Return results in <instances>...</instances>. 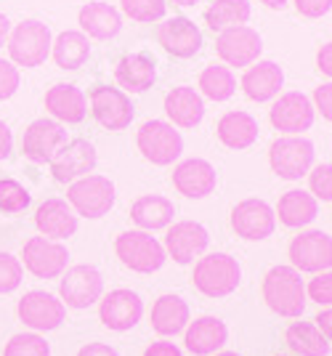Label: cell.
Listing matches in <instances>:
<instances>
[{
    "label": "cell",
    "mask_w": 332,
    "mask_h": 356,
    "mask_svg": "<svg viewBox=\"0 0 332 356\" xmlns=\"http://www.w3.org/2000/svg\"><path fill=\"white\" fill-rule=\"evenodd\" d=\"M263 300L274 314L298 319L306 312V284L292 266H274L263 277Z\"/></svg>",
    "instance_id": "1"
},
{
    "label": "cell",
    "mask_w": 332,
    "mask_h": 356,
    "mask_svg": "<svg viewBox=\"0 0 332 356\" xmlns=\"http://www.w3.org/2000/svg\"><path fill=\"white\" fill-rule=\"evenodd\" d=\"M242 280V268L237 258L226 252H213L199 258L194 266V287L208 298H226L231 296Z\"/></svg>",
    "instance_id": "2"
},
{
    "label": "cell",
    "mask_w": 332,
    "mask_h": 356,
    "mask_svg": "<svg viewBox=\"0 0 332 356\" xmlns=\"http://www.w3.org/2000/svg\"><path fill=\"white\" fill-rule=\"evenodd\" d=\"M115 184L106 176H83L69 184V208L85 218H101L115 208Z\"/></svg>",
    "instance_id": "3"
},
{
    "label": "cell",
    "mask_w": 332,
    "mask_h": 356,
    "mask_svg": "<svg viewBox=\"0 0 332 356\" xmlns=\"http://www.w3.org/2000/svg\"><path fill=\"white\" fill-rule=\"evenodd\" d=\"M51 30L38 19H27L16 24L8 38V54L19 67H40L51 54Z\"/></svg>",
    "instance_id": "4"
},
{
    "label": "cell",
    "mask_w": 332,
    "mask_h": 356,
    "mask_svg": "<svg viewBox=\"0 0 332 356\" xmlns=\"http://www.w3.org/2000/svg\"><path fill=\"white\" fill-rule=\"evenodd\" d=\"M274 173L285 181H298L314 165V144L303 136H282L269 149Z\"/></svg>",
    "instance_id": "5"
},
{
    "label": "cell",
    "mask_w": 332,
    "mask_h": 356,
    "mask_svg": "<svg viewBox=\"0 0 332 356\" xmlns=\"http://www.w3.org/2000/svg\"><path fill=\"white\" fill-rule=\"evenodd\" d=\"M115 250L125 266L138 274H151L165 264V248L147 232H125L115 242Z\"/></svg>",
    "instance_id": "6"
},
{
    "label": "cell",
    "mask_w": 332,
    "mask_h": 356,
    "mask_svg": "<svg viewBox=\"0 0 332 356\" xmlns=\"http://www.w3.org/2000/svg\"><path fill=\"white\" fill-rule=\"evenodd\" d=\"M138 149L141 154L154 165H170L181 157L183 152V138L181 134L163 120H149L141 125L138 131Z\"/></svg>",
    "instance_id": "7"
},
{
    "label": "cell",
    "mask_w": 332,
    "mask_h": 356,
    "mask_svg": "<svg viewBox=\"0 0 332 356\" xmlns=\"http://www.w3.org/2000/svg\"><path fill=\"white\" fill-rule=\"evenodd\" d=\"M290 261L295 271L322 274L332 266V239L327 232H303L290 242Z\"/></svg>",
    "instance_id": "8"
},
{
    "label": "cell",
    "mask_w": 332,
    "mask_h": 356,
    "mask_svg": "<svg viewBox=\"0 0 332 356\" xmlns=\"http://www.w3.org/2000/svg\"><path fill=\"white\" fill-rule=\"evenodd\" d=\"M104 293V280L99 274L96 266L88 264H80L64 271V280H61V303L64 306H72V309H88L91 303H96Z\"/></svg>",
    "instance_id": "9"
},
{
    "label": "cell",
    "mask_w": 332,
    "mask_h": 356,
    "mask_svg": "<svg viewBox=\"0 0 332 356\" xmlns=\"http://www.w3.org/2000/svg\"><path fill=\"white\" fill-rule=\"evenodd\" d=\"M69 250L46 237H32L24 242V268L38 280H53L67 271Z\"/></svg>",
    "instance_id": "10"
},
{
    "label": "cell",
    "mask_w": 332,
    "mask_h": 356,
    "mask_svg": "<svg viewBox=\"0 0 332 356\" xmlns=\"http://www.w3.org/2000/svg\"><path fill=\"white\" fill-rule=\"evenodd\" d=\"M96 149L91 141L85 138H75V141H67L64 147L53 154L51 160V173L59 184H72L77 178L88 176L93 168H96Z\"/></svg>",
    "instance_id": "11"
},
{
    "label": "cell",
    "mask_w": 332,
    "mask_h": 356,
    "mask_svg": "<svg viewBox=\"0 0 332 356\" xmlns=\"http://www.w3.org/2000/svg\"><path fill=\"white\" fill-rule=\"evenodd\" d=\"M215 51L229 67H250L260 56L263 40H260V35L253 27L240 24V27H229V30L218 35Z\"/></svg>",
    "instance_id": "12"
},
{
    "label": "cell",
    "mask_w": 332,
    "mask_h": 356,
    "mask_svg": "<svg viewBox=\"0 0 332 356\" xmlns=\"http://www.w3.org/2000/svg\"><path fill=\"white\" fill-rule=\"evenodd\" d=\"M67 144V131L61 128L56 120H35L30 128L24 131L22 138V152L24 157L38 165H46L53 160V154Z\"/></svg>",
    "instance_id": "13"
},
{
    "label": "cell",
    "mask_w": 332,
    "mask_h": 356,
    "mask_svg": "<svg viewBox=\"0 0 332 356\" xmlns=\"http://www.w3.org/2000/svg\"><path fill=\"white\" fill-rule=\"evenodd\" d=\"M274 226H276V216L269 202L263 200H242L237 208L231 210V229L237 232L242 239H260L272 237Z\"/></svg>",
    "instance_id": "14"
},
{
    "label": "cell",
    "mask_w": 332,
    "mask_h": 356,
    "mask_svg": "<svg viewBox=\"0 0 332 356\" xmlns=\"http://www.w3.org/2000/svg\"><path fill=\"white\" fill-rule=\"evenodd\" d=\"M91 109L93 118L99 120V125H104L106 131H122L133 120V104H131L128 93L120 88H109V86H99L91 90Z\"/></svg>",
    "instance_id": "15"
},
{
    "label": "cell",
    "mask_w": 332,
    "mask_h": 356,
    "mask_svg": "<svg viewBox=\"0 0 332 356\" xmlns=\"http://www.w3.org/2000/svg\"><path fill=\"white\" fill-rule=\"evenodd\" d=\"M314 122V106L308 102V96H303L301 90H290L282 93L272 106V125L276 131L287 136H298L308 131Z\"/></svg>",
    "instance_id": "16"
},
{
    "label": "cell",
    "mask_w": 332,
    "mask_h": 356,
    "mask_svg": "<svg viewBox=\"0 0 332 356\" xmlns=\"http://www.w3.org/2000/svg\"><path fill=\"white\" fill-rule=\"evenodd\" d=\"M210 234L202 223L197 221H179L167 229L165 237V252L176 264H192L197 255L208 250Z\"/></svg>",
    "instance_id": "17"
},
{
    "label": "cell",
    "mask_w": 332,
    "mask_h": 356,
    "mask_svg": "<svg viewBox=\"0 0 332 356\" xmlns=\"http://www.w3.org/2000/svg\"><path fill=\"white\" fill-rule=\"evenodd\" d=\"M67 316V306L56 296L32 290L19 300V319L32 330H56Z\"/></svg>",
    "instance_id": "18"
},
{
    "label": "cell",
    "mask_w": 332,
    "mask_h": 356,
    "mask_svg": "<svg viewBox=\"0 0 332 356\" xmlns=\"http://www.w3.org/2000/svg\"><path fill=\"white\" fill-rule=\"evenodd\" d=\"M157 40L165 48L167 54L179 56V59H192L202 48V32L192 19L186 16H173L165 24H160Z\"/></svg>",
    "instance_id": "19"
},
{
    "label": "cell",
    "mask_w": 332,
    "mask_h": 356,
    "mask_svg": "<svg viewBox=\"0 0 332 356\" xmlns=\"http://www.w3.org/2000/svg\"><path fill=\"white\" fill-rule=\"evenodd\" d=\"M141 314H144V303H141V298L133 290H112V293H106L104 300H101V309H99L101 322L109 330H115V332H125V330L136 327Z\"/></svg>",
    "instance_id": "20"
},
{
    "label": "cell",
    "mask_w": 332,
    "mask_h": 356,
    "mask_svg": "<svg viewBox=\"0 0 332 356\" xmlns=\"http://www.w3.org/2000/svg\"><path fill=\"white\" fill-rule=\"evenodd\" d=\"M229 341V327L218 316H199L186 325L183 343L194 356H213L218 354Z\"/></svg>",
    "instance_id": "21"
},
{
    "label": "cell",
    "mask_w": 332,
    "mask_h": 356,
    "mask_svg": "<svg viewBox=\"0 0 332 356\" xmlns=\"http://www.w3.org/2000/svg\"><path fill=\"white\" fill-rule=\"evenodd\" d=\"M215 168H213L208 160H199V157H192V160H183L176 170H173V186L189 197V200H202L215 189Z\"/></svg>",
    "instance_id": "22"
},
{
    "label": "cell",
    "mask_w": 332,
    "mask_h": 356,
    "mask_svg": "<svg viewBox=\"0 0 332 356\" xmlns=\"http://www.w3.org/2000/svg\"><path fill=\"white\" fill-rule=\"evenodd\" d=\"M285 86V72L276 61H258L242 74V90L253 102H269Z\"/></svg>",
    "instance_id": "23"
},
{
    "label": "cell",
    "mask_w": 332,
    "mask_h": 356,
    "mask_svg": "<svg viewBox=\"0 0 332 356\" xmlns=\"http://www.w3.org/2000/svg\"><path fill=\"white\" fill-rule=\"evenodd\" d=\"M35 223L40 229L43 237L51 239H67L77 232V216L64 200H46L38 213H35Z\"/></svg>",
    "instance_id": "24"
},
{
    "label": "cell",
    "mask_w": 332,
    "mask_h": 356,
    "mask_svg": "<svg viewBox=\"0 0 332 356\" xmlns=\"http://www.w3.org/2000/svg\"><path fill=\"white\" fill-rule=\"evenodd\" d=\"M165 112L167 118L173 120V125L194 128L205 118V102L194 88L181 86V88H173L165 96Z\"/></svg>",
    "instance_id": "25"
},
{
    "label": "cell",
    "mask_w": 332,
    "mask_h": 356,
    "mask_svg": "<svg viewBox=\"0 0 332 356\" xmlns=\"http://www.w3.org/2000/svg\"><path fill=\"white\" fill-rule=\"evenodd\" d=\"M46 106L53 118L64 120V122H80V120L85 118V112H88L85 93L77 86H72V83H59V86L48 88Z\"/></svg>",
    "instance_id": "26"
},
{
    "label": "cell",
    "mask_w": 332,
    "mask_h": 356,
    "mask_svg": "<svg viewBox=\"0 0 332 356\" xmlns=\"http://www.w3.org/2000/svg\"><path fill=\"white\" fill-rule=\"evenodd\" d=\"M115 77L128 93H144V90H149L154 86L157 70H154V61L147 54H128L117 64Z\"/></svg>",
    "instance_id": "27"
},
{
    "label": "cell",
    "mask_w": 332,
    "mask_h": 356,
    "mask_svg": "<svg viewBox=\"0 0 332 356\" xmlns=\"http://www.w3.org/2000/svg\"><path fill=\"white\" fill-rule=\"evenodd\" d=\"M80 27L85 32V38L91 35L96 40H109L120 32L122 19L117 8H112L109 3H85L80 8Z\"/></svg>",
    "instance_id": "28"
},
{
    "label": "cell",
    "mask_w": 332,
    "mask_h": 356,
    "mask_svg": "<svg viewBox=\"0 0 332 356\" xmlns=\"http://www.w3.org/2000/svg\"><path fill=\"white\" fill-rule=\"evenodd\" d=\"M189 325V306L179 296H163L151 306V327L157 335H179Z\"/></svg>",
    "instance_id": "29"
},
{
    "label": "cell",
    "mask_w": 332,
    "mask_h": 356,
    "mask_svg": "<svg viewBox=\"0 0 332 356\" xmlns=\"http://www.w3.org/2000/svg\"><path fill=\"white\" fill-rule=\"evenodd\" d=\"M258 122L247 112H226L218 120V138L229 149H247L258 141Z\"/></svg>",
    "instance_id": "30"
},
{
    "label": "cell",
    "mask_w": 332,
    "mask_h": 356,
    "mask_svg": "<svg viewBox=\"0 0 332 356\" xmlns=\"http://www.w3.org/2000/svg\"><path fill=\"white\" fill-rule=\"evenodd\" d=\"M173 216H176L173 202H170L167 197H160V194H147V197L136 200L133 208H131V218H133L141 229H149V232L170 226Z\"/></svg>",
    "instance_id": "31"
},
{
    "label": "cell",
    "mask_w": 332,
    "mask_h": 356,
    "mask_svg": "<svg viewBox=\"0 0 332 356\" xmlns=\"http://www.w3.org/2000/svg\"><path fill=\"white\" fill-rule=\"evenodd\" d=\"M51 51H53V61L59 64L61 70H80L91 56L88 38L75 30L61 32L59 38L51 43Z\"/></svg>",
    "instance_id": "32"
},
{
    "label": "cell",
    "mask_w": 332,
    "mask_h": 356,
    "mask_svg": "<svg viewBox=\"0 0 332 356\" xmlns=\"http://www.w3.org/2000/svg\"><path fill=\"white\" fill-rule=\"evenodd\" d=\"M276 213H279V221L285 223V226L298 229V226H306V223H311L314 218H317L319 205H317V200H314L308 192H303V189H292V192L282 194Z\"/></svg>",
    "instance_id": "33"
},
{
    "label": "cell",
    "mask_w": 332,
    "mask_h": 356,
    "mask_svg": "<svg viewBox=\"0 0 332 356\" xmlns=\"http://www.w3.org/2000/svg\"><path fill=\"white\" fill-rule=\"evenodd\" d=\"M287 346L298 356H330V341L311 322H295L285 332Z\"/></svg>",
    "instance_id": "34"
},
{
    "label": "cell",
    "mask_w": 332,
    "mask_h": 356,
    "mask_svg": "<svg viewBox=\"0 0 332 356\" xmlns=\"http://www.w3.org/2000/svg\"><path fill=\"white\" fill-rule=\"evenodd\" d=\"M250 19V3L247 0H215L205 11V22L213 32H224L229 27H240Z\"/></svg>",
    "instance_id": "35"
},
{
    "label": "cell",
    "mask_w": 332,
    "mask_h": 356,
    "mask_svg": "<svg viewBox=\"0 0 332 356\" xmlns=\"http://www.w3.org/2000/svg\"><path fill=\"white\" fill-rule=\"evenodd\" d=\"M199 88L213 102H226V99L234 96V90H237V80H234V74H231L229 67L210 64V67H205L202 74H199Z\"/></svg>",
    "instance_id": "36"
},
{
    "label": "cell",
    "mask_w": 332,
    "mask_h": 356,
    "mask_svg": "<svg viewBox=\"0 0 332 356\" xmlns=\"http://www.w3.org/2000/svg\"><path fill=\"white\" fill-rule=\"evenodd\" d=\"M3 356H51V346L38 332H22L6 343Z\"/></svg>",
    "instance_id": "37"
},
{
    "label": "cell",
    "mask_w": 332,
    "mask_h": 356,
    "mask_svg": "<svg viewBox=\"0 0 332 356\" xmlns=\"http://www.w3.org/2000/svg\"><path fill=\"white\" fill-rule=\"evenodd\" d=\"M27 205L30 192L14 178H0V213H22Z\"/></svg>",
    "instance_id": "38"
},
{
    "label": "cell",
    "mask_w": 332,
    "mask_h": 356,
    "mask_svg": "<svg viewBox=\"0 0 332 356\" xmlns=\"http://www.w3.org/2000/svg\"><path fill=\"white\" fill-rule=\"evenodd\" d=\"M122 11L136 22H157L165 16V0H120Z\"/></svg>",
    "instance_id": "39"
},
{
    "label": "cell",
    "mask_w": 332,
    "mask_h": 356,
    "mask_svg": "<svg viewBox=\"0 0 332 356\" xmlns=\"http://www.w3.org/2000/svg\"><path fill=\"white\" fill-rule=\"evenodd\" d=\"M22 261L14 258L11 252H0V293H14L22 284Z\"/></svg>",
    "instance_id": "40"
},
{
    "label": "cell",
    "mask_w": 332,
    "mask_h": 356,
    "mask_svg": "<svg viewBox=\"0 0 332 356\" xmlns=\"http://www.w3.org/2000/svg\"><path fill=\"white\" fill-rule=\"evenodd\" d=\"M308 184H311V197L322 200V202H330L332 200V165L322 163L317 165L311 173H308Z\"/></svg>",
    "instance_id": "41"
},
{
    "label": "cell",
    "mask_w": 332,
    "mask_h": 356,
    "mask_svg": "<svg viewBox=\"0 0 332 356\" xmlns=\"http://www.w3.org/2000/svg\"><path fill=\"white\" fill-rule=\"evenodd\" d=\"M308 296H311V300L314 303H319V306H330L332 303V274L330 271H322V274H317L314 280H311V284H308Z\"/></svg>",
    "instance_id": "42"
},
{
    "label": "cell",
    "mask_w": 332,
    "mask_h": 356,
    "mask_svg": "<svg viewBox=\"0 0 332 356\" xmlns=\"http://www.w3.org/2000/svg\"><path fill=\"white\" fill-rule=\"evenodd\" d=\"M19 88V70L11 61L0 59V102L11 99Z\"/></svg>",
    "instance_id": "43"
},
{
    "label": "cell",
    "mask_w": 332,
    "mask_h": 356,
    "mask_svg": "<svg viewBox=\"0 0 332 356\" xmlns=\"http://www.w3.org/2000/svg\"><path fill=\"white\" fill-rule=\"evenodd\" d=\"M295 8L308 19H319V16L330 14L332 0H295Z\"/></svg>",
    "instance_id": "44"
},
{
    "label": "cell",
    "mask_w": 332,
    "mask_h": 356,
    "mask_svg": "<svg viewBox=\"0 0 332 356\" xmlns=\"http://www.w3.org/2000/svg\"><path fill=\"white\" fill-rule=\"evenodd\" d=\"M314 102H317V109L322 112V118L332 120V86L330 83L319 86L317 93H314Z\"/></svg>",
    "instance_id": "45"
},
{
    "label": "cell",
    "mask_w": 332,
    "mask_h": 356,
    "mask_svg": "<svg viewBox=\"0 0 332 356\" xmlns=\"http://www.w3.org/2000/svg\"><path fill=\"white\" fill-rule=\"evenodd\" d=\"M144 356H183V354L179 346H173V343H167V341H157L144 351Z\"/></svg>",
    "instance_id": "46"
},
{
    "label": "cell",
    "mask_w": 332,
    "mask_h": 356,
    "mask_svg": "<svg viewBox=\"0 0 332 356\" xmlns=\"http://www.w3.org/2000/svg\"><path fill=\"white\" fill-rule=\"evenodd\" d=\"M77 356H120L112 346H106V343H88V346H83Z\"/></svg>",
    "instance_id": "47"
},
{
    "label": "cell",
    "mask_w": 332,
    "mask_h": 356,
    "mask_svg": "<svg viewBox=\"0 0 332 356\" xmlns=\"http://www.w3.org/2000/svg\"><path fill=\"white\" fill-rule=\"evenodd\" d=\"M11 147H14V136H11V128L0 120V160H6L11 154Z\"/></svg>",
    "instance_id": "48"
},
{
    "label": "cell",
    "mask_w": 332,
    "mask_h": 356,
    "mask_svg": "<svg viewBox=\"0 0 332 356\" xmlns=\"http://www.w3.org/2000/svg\"><path fill=\"white\" fill-rule=\"evenodd\" d=\"M332 312L330 309H324V312L319 314L317 316V330H322V335H324V338H327V341H330V335H332Z\"/></svg>",
    "instance_id": "49"
},
{
    "label": "cell",
    "mask_w": 332,
    "mask_h": 356,
    "mask_svg": "<svg viewBox=\"0 0 332 356\" xmlns=\"http://www.w3.org/2000/svg\"><path fill=\"white\" fill-rule=\"evenodd\" d=\"M330 54H332V48L330 43H324L322 45V51H319V70L330 77L332 74V64H330Z\"/></svg>",
    "instance_id": "50"
},
{
    "label": "cell",
    "mask_w": 332,
    "mask_h": 356,
    "mask_svg": "<svg viewBox=\"0 0 332 356\" xmlns=\"http://www.w3.org/2000/svg\"><path fill=\"white\" fill-rule=\"evenodd\" d=\"M8 32H11V22H8V16L0 14V48H3V43L8 40Z\"/></svg>",
    "instance_id": "51"
},
{
    "label": "cell",
    "mask_w": 332,
    "mask_h": 356,
    "mask_svg": "<svg viewBox=\"0 0 332 356\" xmlns=\"http://www.w3.org/2000/svg\"><path fill=\"white\" fill-rule=\"evenodd\" d=\"M260 3H266L269 8H285L287 0H260Z\"/></svg>",
    "instance_id": "52"
},
{
    "label": "cell",
    "mask_w": 332,
    "mask_h": 356,
    "mask_svg": "<svg viewBox=\"0 0 332 356\" xmlns=\"http://www.w3.org/2000/svg\"><path fill=\"white\" fill-rule=\"evenodd\" d=\"M176 6H194V3H199V0H173Z\"/></svg>",
    "instance_id": "53"
},
{
    "label": "cell",
    "mask_w": 332,
    "mask_h": 356,
    "mask_svg": "<svg viewBox=\"0 0 332 356\" xmlns=\"http://www.w3.org/2000/svg\"><path fill=\"white\" fill-rule=\"evenodd\" d=\"M213 356H240L237 351H218V354H213Z\"/></svg>",
    "instance_id": "54"
},
{
    "label": "cell",
    "mask_w": 332,
    "mask_h": 356,
    "mask_svg": "<svg viewBox=\"0 0 332 356\" xmlns=\"http://www.w3.org/2000/svg\"><path fill=\"white\" fill-rule=\"evenodd\" d=\"M279 356H282V354H279Z\"/></svg>",
    "instance_id": "55"
}]
</instances>
